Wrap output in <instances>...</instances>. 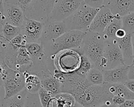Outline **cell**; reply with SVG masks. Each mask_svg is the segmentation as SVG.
<instances>
[{
	"instance_id": "21",
	"label": "cell",
	"mask_w": 134,
	"mask_h": 107,
	"mask_svg": "<svg viewBox=\"0 0 134 107\" xmlns=\"http://www.w3.org/2000/svg\"><path fill=\"white\" fill-rule=\"evenodd\" d=\"M25 78V89L30 93H37L42 88L39 77L35 74L28 72L23 73Z\"/></svg>"
},
{
	"instance_id": "15",
	"label": "cell",
	"mask_w": 134,
	"mask_h": 107,
	"mask_svg": "<svg viewBox=\"0 0 134 107\" xmlns=\"http://www.w3.org/2000/svg\"><path fill=\"white\" fill-rule=\"evenodd\" d=\"M40 79L42 87L50 92L53 98L61 93L62 84L54 77L49 69L43 70L37 75Z\"/></svg>"
},
{
	"instance_id": "1",
	"label": "cell",
	"mask_w": 134,
	"mask_h": 107,
	"mask_svg": "<svg viewBox=\"0 0 134 107\" xmlns=\"http://www.w3.org/2000/svg\"><path fill=\"white\" fill-rule=\"evenodd\" d=\"M64 76L61 93L71 94L83 107H99L108 102H112L114 96L109 91L107 83L91 85L87 81L86 76L76 73Z\"/></svg>"
},
{
	"instance_id": "23",
	"label": "cell",
	"mask_w": 134,
	"mask_h": 107,
	"mask_svg": "<svg viewBox=\"0 0 134 107\" xmlns=\"http://www.w3.org/2000/svg\"><path fill=\"white\" fill-rule=\"evenodd\" d=\"M28 92L25 88L15 96L5 99L7 107H25Z\"/></svg>"
},
{
	"instance_id": "16",
	"label": "cell",
	"mask_w": 134,
	"mask_h": 107,
	"mask_svg": "<svg viewBox=\"0 0 134 107\" xmlns=\"http://www.w3.org/2000/svg\"><path fill=\"white\" fill-rule=\"evenodd\" d=\"M129 67L125 65L114 69L102 70L105 83L124 84L128 79Z\"/></svg>"
},
{
	"instance_id": "31",
	"label": "cell",
	"mask_w": 134,
	"mask_h": 107,
	"mask_svg": "<svg viewBox=\"0 0 134 107\" xmlns=\"http://www.w3.org/2000/svg\"><path fill=\"white\" fill-rule=\"evenodd\" d=\"M124 84L129 90L134 93V80L128 79Z\"/></svg>"
},
{
	"instance_id": "11",
	"label": "cell",
	"mask_w": 134,
	"mask_h": 107,
	"mask_svg": "<svg viewBox=\"0 0 134 107\" xmlns=\"http://www.w3.org/2000/svg\"><path fill=\"white\" fill-rule=\"evenodd\" d=\"M4 15L7 23L20 27L26 17L21 9L12 1H0V15Z\"/></svg>"
},
{
	"instance_id": "33",
	"label": "cell",
	"mask_w": 134,
	"mask_h": 107,
	"mask_svg": "<svg viewBox=\"0 0 134 107\" xmlns=\"http://www.w3.org/2000/svg\"><path fill=\"white\" fill-rule=\"evenodd\" d=\"M128 78V79L134 80V63H132L130 65Z\"/></svg>"
},
{
	"instance_id": "32",
	"label": "cell",
	"mask_w": 134,
	"mask_h": 107,
	"mask_svg": "<svg viewBox=\"0 0 134 107\" xmlns=\"http://www.w3.org/2000/svg\"><path fill=\"white\" fill-rule=\"evenodd\" d=\"M126 34L127 32L126 31H125L122 28H121L117 31L116 33V37L117 39H121L125 37Z\"/></svg>"
},
{
	"instance_id": "8",
	"label": "cell",
	"mask_w": 134,
	"mask_h": 107,
	"mask_svg": "<svg viewBox=\"0 0 134 107\" xmlns=\"http://www.w3.org/2000/svg\"><path fill=\"white\" fill-rule=\"evenodd\" d=\"M126 65L117 40L105 42L103 57L101 61V70L114 69Z\"/></svg>"
},
{
	"instance_id": "14",
	"label": "cell",
	"mask_w": 134,
	"mask_h": 107,
	"mask_svg": "<svg viewBox=\"0 0 134 107\" xmlns=\"http://www.w3.org/2000/svg\"><path fill=\"white\" fill-rule=\"evenodd\" d=\"M115 17L109 8L105 6L102 7L94 18L88 31L103 33L106 27Z\"/></svg>"
},
{
	"instance_id": "27",
	"label": "cell",
	"mask_w": 134,
	"mask_h": 107,
	"mask_svg": "<svg viewBox=\"0 0 134 107\" xmlns=\"http://www.w3.org/2000/svg\"><path fill=\"white\" fill-rule=\"evenodd\" d=\"M38 94L42 106L43 107H49L53 98L52 94L42 87L39 90Z\"/></svg>"
},
{
	"instance_id": "19",
	"label": "cell",
	"mask_w": 134,
	"mask_h": 107,
	"mask_svg": "<svg viewBox=\"0 0 134 107\" xmlns=\"http://www.w3.org/2000/svg\"><path fill=\"white\" fill-rule=\"evenodd\" d=\"M115 16V18L108 24L102 33L105 42H111L116 40V33L119 29L122 28L121 17L118 15Z\"/></svg>"
},
{
	"instance_id": "22",
	"label": "cell",
	"mask_w": 134,
	"mask_h": 107,
	"mask_svg": "<svg viewBox=\"0 0 134 107\" xmlns=\"http://www.w3.org/2000/svg\"><path fill=\"white\" fill-rule=\"evenodd\" d=\"M20 34H21V29L19 27L6 23L4 26L0 27V37L8 41H11Z\"/></svg>"
},
{
	"instance_id": "2",
	"label": "cell",
	"mask_w": 134,
	"mask_h": 107,
	"mask_svg": "<svg viewBox=\"0 0 134 107\" xmlns=\"http://www.w3.org/2000/svg\"><path fill=\"white\" fill-rule=\"evenodd\" d=\"M85 32L71 30L64 33L52 43L43 45L48 65H53V57L58 53L66 50L80 49Z\"/></svg>"
},
{
	"instance_id": "20",
	"label": "cell",
	"mask_w": 134,
	"mask_h": 107,
	"mask_svg": "<svg viewBox=\"0 0 134 107\" xmlns=\"http://www.w3.org/2000/svg\"><path fill=\"white\" fill-rule=\"evenodd\" d=\"M108 90L113 96H118L126 100H134V93L129 90L124 84H107Z\"/></svg>"
},
{
	"instance_id": "29",
	"label": "cell",
	"mask_w": 134,
	"mask_h": 107,
	"mask_svg": "<svg viewBox=\"0 0 134 107\" xmlns=\"http://www.w3.org/2000/svg\"><path fill=\"white\" fill-rule=\"evenodd\" d=\"M88 6L95 8H101L104 7V1H84Z\"/></svg>"
},
{
	"instance_id": "4",
	"label": "cell",
	"mask_w": 134,
	"mask_h": 107,
	"mask_svg": "<svg viewBox=\"0 0 134 107\" xmlns=\"http://www.w3.org/2000/svg\"><path fill=\"white\" fill-rule=\"evenodd\" d=\"M1 85L5 90L4 99H7L25 88V78L23 73L10 68L0 58Z\"/></svg>"
},
{
	"instance_id": "12",
	"label": "cell",
	"mask_w": 134,
	"mask_h": 107,
	"mask_svg": "<svg viewBox=\"0 0 134 107\" xmlns=\"http://www.w3.org/2000/svg\"><path fill=\"white\" fill-rule=\"evenodd\" d=\"M66 31L64 22L49 19L43 23L39 43L43 45L50 44Z\"/></svg>"
},
{
	"instance_id": "17",
	"label": "cell",
	"mask_w": 134,
	"mask_h": 107,
	"mask_svg": "<svg viewBox=\"0 0 134 107\" xmlns=\"http://www.w3.org/2000/svg\"><path fill=\"white\" fill-rule=\"evenodd\" d=\"M104 6L109 8L114 15L121 17L134 12V0L104 1Z\"/></svg>"
},
{
	"instance_id": "26",
	"label": "cell",
	"mask_w": 134,
	"mask_h": 107,
	"mask_svg": "<svg viewBox=\"0 0 134 107\" xmlns=\"http://www.w3.org/2000/svg\"><path fill=\"white\" fill-rule=\"evenodd\" d=\"M93 67V65L90 60L84 55L82 54L80 66L75 73L81 76H86Z\"/></svg>"
},
{
	"instance_id": "28",
	"label": "cell",
	"mask_w": 134,
	"mask_h": 107,
	"mask_svg": "<svg viewBox=\"0 0 134 107\" xmlns=\"http://www.w3.org/2000/svg\"><path fill=\"white\" fill-rule=\"evenodd\" d=\"M25 107H43L37 93H28Z\"/></svg>"
},
{
	"instance_id": "13",
	"label": "cell",
	"mask_w": 134,
	"mask_h": 107,
	"mask_svg": "<svg viewBox=\"0 0 134 107\" xmlns=\"http://www.w3.org/2000/svg\"><path fill=\"white\" fill-rule=\"evenodd\" d=\"M43 23L26 17L20 27L21 34L27 43H39Z\"/></svg>"
},
{
	"instance_id": "25",
	"label": "cell",
	"mask_w": 134,
	"mask_h": 107,
	"mask_svg": "<svg viewBox=\"0 0 134 107\" xmlns=\"http://www.w3.org/2000/svg\"><path fill=\"white\" fill-rule=\"evenodd\" d=\"M122 28L127 33L132 34L134 32V12L121 17Z\"/></svg>"
},
{
	"instance_id": "3",
	"label": "cell",
	"mask_w": 134,
	"mask_h": 107,
	"mask_svg": "<svg viewBox=\"0 0 134 107\" xmlns=\"http://www.w3.org/2000/svg\"><path fill=\"white\" fill-rule=\"evenodd\" d=\"M105 41L102 33L85 32L81 46L78 50L91 62L93 67L100 69Z\"/></svg>"
},
{
	"instance_id": "5",
	"label": "cell",
	"mask_w": 134,
	"mask_h": 107,
	"mask_svg": "<svg viewBox=\"0 0 134 107\" xmlns=\"http://www.w3.org/2000/svg\"><path fill=\"white\" fill-rule=\"evenodd\" d=\"M100 9L93 8L83 1L78 9L63 21L66 31L77 30L87 32Z\"/></svg>"
},
{
	"instance_id": "36",
	"label": "cell",
	"mask_w": 134,
	"mask_h": 107,
	"mask_svg": "<svg viewBox=\"0 0 134 107\" xmlns=\"http://www.w3.org/2000/svg\"><path fill=\"white\" fill-rule=\"evenodd\" d=\"M131 43L132 47V53H133V62L132 63H134V32L131 35Z\"/></svg>"
},
{
	"instance_id": "37",
	"label": "cell",
	"mask_w": 134,
	"mask_h": 107,
	"mask_svg": "<svg viewBox=\"0 0 134 107\" xmlns=\"http://www.w3.org/2000/svg\"><path fill=\"white\" fill-rule=\"evenodd\" d=\"M73 107H83V106H82L81 105H80L79 103H78L77 102H75L74 105L73 106Z\"/></svg>"
},
{
	"instance_id": "10",
	"label": "cell",
	"mask_w": 134,
	"mask_h": 107,
	"mask_svg": "<svg viewBox=\"0 0 134 107\" xmlns=\"http://www.w3.org/2000/svg\"><path fill=\"white\" fill-rule=\"evenodd\" d=\"M83 1H55L49 19L63 22L81 5Z\"/></svg>"
},
{
	"instance_id": "30",
	"label": "cell",
	"mask_w": 134,
	"mask_h": 107,
	"mask_svg": "<svg viewBox=\"0 0 134 107\" xmlns=\"http://www.w3.org/2000/svg\"><path fill=\"white\" fill-rule=\"evenodd\" d=\"M126 100L120 96H114L112 98V103L115 105L119 106L122 105Z\"/></svg>"
},
{
	"instance_id": "9",
	"label": "cell",
	"mask_w": 134,
	"mask_h": 107,
	"mask_svg": "<svg viewBox=\"0 0 134 107\" xmlns=\"http://www.w3.org/2000/svg\"><path fill=\"white\" fill-rule=\"evenodd\" d=\"M24 47L29 53L33 62V66L29 73L37 75L42 71L49 69L48 58L41 43H29Z\"/></svg>"
},
{
	"instance_id": "35",
	"label": "cell",
	"mask_w": 134,
	"mask_h": 107,
	"mask_svg": "<svg viewBox=\"0 0 134 107\" xmlns=\"http://www.w3.org/2000/svg\"><path fill=\"white\" fill-rule=\"evenodd\" d=\"M99 107H118V106L114 104L111 102H108L105 104H102Z\"/></svg>"
},
{
	"instance_id": "24",
	"label": "cell",
	"mask_w": 134,
	"mask_h": 107,
	"mask_svg": "<svg viewBox=\"0 0 134 107\" xmlns=\"http://www.w3.org/2000/svg\"><path fill=\"white\" fill-rule=\"evenodd\" d=\"M86 79L91 85H101L105 83L102 70L93 67L86 76Z\"/></svg>"
},
{
	"instance_id": "6",
	"label": "cell",
	"mask_w": 134,
	"mask_h": 107,
	"mask_svg": "<svg viewBox=\"0 0 134 107\" xmlns=\"http://www.w3.org/2000/svg\"><path fill=\"white\" fill-rule=\"evenodd\" d=\"M81 53L78 50L70 49L61 51L53 57L55 69L64 75L75 73L81 62Z\"/></svg>"
},
{
	"instance_id": "34",
	"label": "cell",
	"mask_w": 134,
	"mask_h": 107,
	"mask_svg": "<svg viewBox=\"0 0 134 107\" xmlns=\"http://www.w3.org/2000/svg\"><path fill=\"white\" fill-rule=\"evenodd\" d=\"M118 107H134V100H128Z\"/></svg>"
},
{
	"instance_id": "7",
	"label": "cell",
	"mask_w": 134,
	"mask_h": 107,
	"mask_svg": "<svg viewBox=\"0 0 134 107\" xmlns=\"http://www.w3.org/2000/svg\"><path fill=\"white\" fill-rule=\"evenodd\" d=\"M55 1H31L23 11L25 17L44 23L50 17Z\"/></svg>"
},
{
	"instance_id": "18",
	"label": "cell",
	"mask_w": 134,
	"mask_h": 107,
	"mask_svg": "<svg viewBox=\"0 0 134 107\" xmlns=\"http://www.w3.org/2000/svg\"><path fill=\"white\" fill-rule=\"evenodd\" d=\"M132 34L127 33L125 37L117 39L118 45L122 52L124 62L126 65H131L133 62V53L131 43Z\"/></svg>"
}]
</instances>
